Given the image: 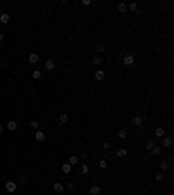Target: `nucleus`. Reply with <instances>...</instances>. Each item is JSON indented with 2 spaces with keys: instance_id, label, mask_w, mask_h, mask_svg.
<instances>
[{
  "instance_id": "nucleus-6",
  "label": "nucleus",
  "mask_w": 174,
  "mask_h": 195,
  "mask_svg": "<svg viewBox=\"0 0 174 195\" xmlns=\"http://www.w3.org/2000/svg\"><path fill=\"white\" fill-rule=\"evenodd\" d=\"M9 21H11V14H7V12H2V14H0V23L7 24Z\"/></svg>"
},
{
  "instance_id": "nucleus-26",
  "label": "nucleus",
  "mask_w": 174,
  "mask_h": 195,
  "mask_svg": "<svg viewBox=\"0 0 174 195\" xmlns=\"http://www.w3.org/2000/svg\"><path fill=\"white\" fill-rule=\"evenodd\" d=\"M151 155L158 157V155H160V148H158V146H153V148H151Z\"/></svg>"
},
{
  "instance_id": "nucleus-23",
  "label": "nucleus",
  "mask_w": 174,
  "mask_h": 195,
  "mask_svg": "<svg viewBox=\"0 0 174 195\" xmlns=\"http://www.w3.org/2000/svg\"><path fill=\"white\" fill-rule=\"evenodd\" d=\"M118 138L125 139V138H127V131H125V129H120V131H118Z\"/></svg>"
},
{
  "instance_id": "nucleus-29",
  "label": "nucleus",
  "mask_w": 174,
  "mask_h": 195,
  "mask_svg": "<svg viewBox=\"0 0 174 195\" xmlns=\"http://www.w3.org/2000/svg\"><path fill=\"white\" fill-rule=\"evenodd\" d=\"M26 181H28V178H26V174H21V176H19V183H26Z\"/></svg>"
},
{
  "instance_id": "nucleus-1",
  "label": "nucleus",
  "mask_w": 174,
  "mask_h": 195,
  "mask_svg": "<svg viewBox=\"0 0 174 195\" xmlns=\"http://www.w3.org/2000/svg\"><path fill=\"white\" fill-rule=\"evenodd\" d=\"M122 61H124V64H125V66H131V64H134V61H136V57H134L132 54H125Z\"/></svg>"
},
{
  "instance_id": "nucleus-28",
  "label": "nucleus",
  "mask_w": 174,
  "mask_h": 195,
  "mask_svg": "<svg viewBox=\"0 0 174 195\" xmlns=\"http://www.w3.org/2000/svg\"><path fill=\"white\" fill-rule=\"evenodd\" d=\"M59 122H61V124H66V122H68V115L63 113L61 117H59Z\"/></svg>"
},
{
  "instance_id": "nucleus-5",
  "label": "nucleus",
  "mask_w": 174,
  "mask_h": 195,
  "mask_svg": "<svg viewBox=\"0 0 174 195\" xmlns=\"http://www.w3.org/2000/svg\"><path fill=\"white\" fill-rule=\"evenodd\" d=\"M89 193L91 195H101V186H99V185H92L91 190H89Z\"/></svg>"
},
{
  "instance_id": "nucleus-7",
  "label": "nucleus",
  "mask_w": 174,
  "mask_h": 195,
  "mask_svg": "<svg viewBox=\"0 0 174 195\" xmlns=\"http://www.w3.org/2000/svg\"><path fill=\"white\" fill-rule=\"evenodd\" d=\"M38 57H40V56H38L37 52H31V54L28 56V61H30L31 64H35V63H38Z\"/></svg>"
},
{
  "instance_id": "nucleus-15",
  "label": "nucleus",
  "mask_w": 174,
  "mask_h": 195,
  "mask_svg": "<svg viewBox=\"0 0 174 195\" xmlns=\"http://www.w3.org/2000/svg\"><path fill=\"white\" fill-rule=\"evenodd\" d=\"M145 146H146V150H148V152H151V148H153V146H157V145H155V139H148V141L145 143Z\"/></svg>"
},
{
  "instance_id": "nucleus-19",
  "label": "nucleus",
  "mask_w": 174,
  "mask_h": 195,
  "mask_svg": "<svg viewBox=\"0 0 174 195\" xmlns=\"http://www.w3.org/2000/svg\"><path fill=\"white\" fill-rule=\"evenodd\" d=\"M104 49H106V46H104L103 42H99L98 46H96V52H104Z\"/></svg>"
},
{
  "instance_id": "nucleus-3",
  "label": "nucleus",
  "mask_w": 174,
  "mask_h": 195,
  "mask_svg": "<svg viewBox=\"0 0 174 195\" xmlns=\"http://www.w3.org/2000/svg\"><path fill=\"white\" fill-rule=\"evenodd\" d=\"M16 188H17V185L14 183V181H7V183H5V190L9 192V193H14Z\"/></svg>"
},
{
  "instance_id": "nucleus-18",
  "label": "nucleus",
  "mask_w": 174,
  "mask_h": 195,
  "mask_svg": "<svg viewBox=\"0 0 174 195\" xmlns=\"http://www.w3.org/2000/svg\"><path fill=\"white\" fill-rule=\"evenodd\" d=\"M61 171H63L64 174H68V172H71V166H70V164H63V166H61Z\"/></svg>"
},
{
  "instance_id": "nucleus-32",
  "label": "nucleus",
  "mask_w": 174,
  "mask_h": 195,
  "mask_svg": "<svg viewBox=\"0 0 174 195\" xmlns=\"http://www.w3.org/2000/svg\"><path fill=\"white\" fill-rule=\"evenodd\" d=\"M155 179H157V181H164V174H162V172H158V174L155 176Z\"/></svg>"
},
{
  "instance_id": "nucleus-30",
  "label": "nucleus",
  "mask_w": 174,
  "mask_h": 195,
  "mask_svg": "<svg viewBox=\"0 0 174 195\" xmlns=\"http://www.w3.org/2000/svg\"><path fill=\"white\" fill-rule=\"evenodd\" d=\"M66 188H68L70 192H75V183H71V181H70V183L66 185Z\"/></svg>"
},
{
  "instance_id": "nucleus-33",
  "label": "nucleus",
  "mask_w": 174,
  "mask_h": 195,
  "mask_svg": "<svg viewBox=\"0 0 174 195\" xmlns=\"http://www.w3.org/2000/svg\"><path fill=\"white\" fill-rule=\"evenodd\" d=\"M103 146H104V150H110V148H111V145L108 143V141H104V143H103Z\"/></svg>"
},
{
  "instance_id": "nucleus-4",
  "label": "nucleus",
  "mask_w": 174,
  "mask_h": 195,
  "mask_svg": "<svg viewBox=\"0 0 174 195\" xmlns=\"http://www.w3.org/2000/svg\"><path fill=\"white\" fill-rule=\"evenodd\" d=\"M52 190H54V193H63L64 192V186H63V183H54L52 185Z\"/></svg>"
},
{
  "instance_id": "nucleus-34",
  "label": "nucleus",
  "mask_w": 174,
  "mask_h": 195,
  "mask_svg": "<svg viewBox=\"0 0 174 195\" xmlns=\"http://www.w3.org/2000/svg\"><path fill=\"white\" fill-rule=\"evenodd\" d=\"M4 40V33H0V42Z\"/></svg>"
},
{
  "instance_id": "nucleus-10",
  "label": "nucleus",
  "mask_w": 174,
  "mask_h": 195,
  "mask_svg": "<svg viewBox=\"0 0 174 195\" xmlns=\"http://www.w3.org/2000/svg\"><path fill=\"white\" fill-rule=\"evenodd\" d=\"M35 139H37V141H44V139H45L44 131H40V129H38V131H35Z\"/></svg>"
},
{
  "instance_id": "nucleus-31",
  "label": "nucleus",
  "mask_w": 174,
  "mask_h": 195,
  "mask_svg": "<svg viewBox=\"0 0 174 195\" xmlns=\"http://www.w3.org/2000/svg\"><path fill=\"white\" fill-rule=\"evenodd\" d=\"M160 167H162V171H167L169 169V162H160Z\"/></svg>"
},
{
  "instance_id": "nucleus-2",
  "label": "nucleus",
  "mask_w": 174,
  "mask_h": 195,
  "mask_svg": "<svg viewBox=\"0 0 174 195\" xmlns=\"http://www.w3.org/2000/svg\"><path fill=\"white\" fill-rule=\"evenodd\" d=\"M104 77H106V73H104L103 70H96V72H94V79H96L98 82H103Z\"/></svg>"
},
{
  "instance_id": "nucleus-22",
  "label": "nucleus",
  "mask_w": 174,
  "mask_h": 195,
  "mask_svg": "<svg viewBox=\"0 0 174 195\" xmlns=\"http://www.w3.org/2000/svg\"><path fill=\"white\" fill-rule=\"evenodd\" d=\"M77 162H78V157H77V155H71V157H70V162H68V164H70V166H75Z\"/></svg>"
},
{
  "instance_id": "nucleus-17",
  "label": "nucleus",
  "mask_w": 174,
  "mask_h": 195,
  "mask_svg": "<svg viewBox=\"0 0 174 195\" xmlns=\"http://www.w3.org/2000/svg\"><path fill=\"white\" fill-rule=\"evenodd\" d=\"M101 63H103V57H101V56H94L92 57V64H94V66H99Z\"/></svg>"
},
{
  "instance_id": "nucleus-25",
  "label": "nucleus",
  "mask_w": 174,
  "mask_h": 195,
  "mask_svg": "<svg viewBox=\"0 0 174 195\" xmlns=\"http://www.w3.org/2000/svg\"><path fill=\"white\" fill-rule=\"evenodd\" d=\"M40 77H42V72H40V70H33V79H35V80H38Z\"/></svg>"
},
{
  "instance_id": "nucleus-35",
  "label": "nucleus",
  "mask_w": 174,
  "mask_h": 195,
  "mask_svg": "<svg viewBox=\"0 0 174 195\" xmlns=\"http://www.w3.org/2000/svg\"><path fill=\"white\" fill-rule=\"evenodd\" d=\"M2 131H4V126H0V134H2Z\"/></svg>"
},
{
  "instance_id": "nucleus-13",
  "label": "nucleus",
  "mask_w": 174,
  "mask_h": 195,
  "mask_svg": "<svg viewBox=\"0 0 174 195\" xmlns=\"http://www.w3.org/2000/svg\"><path fill=\"white\" fill-rule=\"evenodd\" d=\"M89 171H91V167L87 166L85 162H82V164H80V172H82V174H89Z\"/></svg>"
},
{
  "instance_id": "nucleus-16",
  "label": "nucleus",
  "mask_w": 174,
  "mask_h": 195,
  "mask_svg": "<svg viewBox=\"0 0 174 195\" xmlns=\"http://www.w3.org/2000/svg\"><path fill=\"white\" fill-rule=\"evenodd\" d=\"M117 157H118V159H124V157H125V155H127V150L125 148H120V150H117Z\"/></svg>"
},
{
  "instance_id": "nucleus-9",
  "label": "nucleus",
  "mask_w": 174,
  "mask_h": 195,
  "mask_svg": "<svg viewBox=\"0 0 174 195\" xmlns=\"http://www.w3.org/2000/svg\"><path fill=\"white\" fill-rule=\"evenodd\" d=\"M162 143H164V148H171V146H172V138H169V136H164Z\"/></svg>"
},
{
  "instance_id": "nucleus-11",
  "label": "nucleus",
  "mask_w": 174,
  "mask_h": 195,
  "mask_svg": "<svg viewBox=\"0 0 174 195\" xmlns=\"http://www.w3.org/2000/svg\"><path fill=\"white\" fill-rule=\"evenodd\" d=\"M155 136L157 138H164V136H165V129H164V127H157L155 129Z\"/></svg>"
},
{
  "instance_id": "nucleus-27",
  "label": "nucleus",
  "mask_w": 174,
  "mask_h": 195,
  "mask_svg": "<svg viewBox=\"0 0 174 195\" xmlns=\"http://www.w3.org/2000/svg\"><path fill=\"white\" fill-rule=\"evenodd\" d=\"M127 9H129V11H132V12H134V11H136V9H138V4H136V2H131Z\"/></svg>"
},
{
  "instance_id": "nucleus-12",
  "label": "nucleus",
  "mask_w": 174,
  "mask_h": 195,
  "mask_svg": "<svg viewBox=\"0 0 174 195\" xmlns=\"http://www.w3.org/2000/svg\"><path fill=\"white\" fill-rule=\"evenodd\" d=\"M7 129H9V131H16V129H17V122H14V120H9V122H7Z\"/></svg>"
},
{
  "instance_id": "nucleus-14",
  "label": "nucleus",
  "mask_w": 174,
  "mask_h": 195,
  "mask_svg": "<svg viewBox=\"0 0 174 195\" xmlns=\"http://www.w3.org/2000/svg\"><path fill=\"white\" fill-rule=\"evenodd\" d=\"M54 68H56V63H54L52 59H47V61H45V70H51V72H52Z\"/></svg>"
},
{
  "instance_id": "nucleus-8",
  "label": "nucleus",
  "mask_w": 174,
  "mask_h": 195,
  "mask_svg": "<svg viewBox=\"0 0 174 195\" xmlns=\"http://www.w3.org/2000/svg\"><path fill=\"white\" fill-rule=\"evenodd\" d=\"M132 124L136 127H141V126H143V117H141V115H136V117L132 119Z\"/></svg>"
},
{
  "instance_id": "nucleus-21",
  "label": "nucleus",
  "mask_w": 174,
  "mask_h": 195,
  "mask_svg": "<svg viewBox=\"0 0 174 195\" xmlns=\"http://www.w3.org/2000/svg\"><path fill=\"white\" fill-rule=\"evenodd\" d=\"M117 9H118V11H120V12H127V5H125L124 2H120V4L117 5Z\"/></svg>"
},
{
  "instance_id": "nucleus-24",
  "label": "nucleus",
  "mask_w": 174,
  "mask_h": 195,
  "mask_svg": "<svg viewBox=\"0 0 174 195\" xmlns=\"http://www.w3.org/2000/svg\"><path fill=\"white\" fill-rule=\"evenodd\" d=\"M99 167H101V169H106V167H108V160H106V159H101V160H99Z\"/></svg>"
},
{
  "instance_id": "nucleus-20",
  "label": "nucleus",
  "mask_w": 174,
  "mask_h": 195,
  "mask_svg": "<svg viewBox=\"0 0 174 195\" xmlns=\"http://www.w3.org/2000/svg\"><path fill=\"white\" fill-rule=\"evenodd\" d=\"M30 127H31L33 131H38V127H40V124H38L37 120H31V122H30Z\"/></svg>"
}]
</instances>
